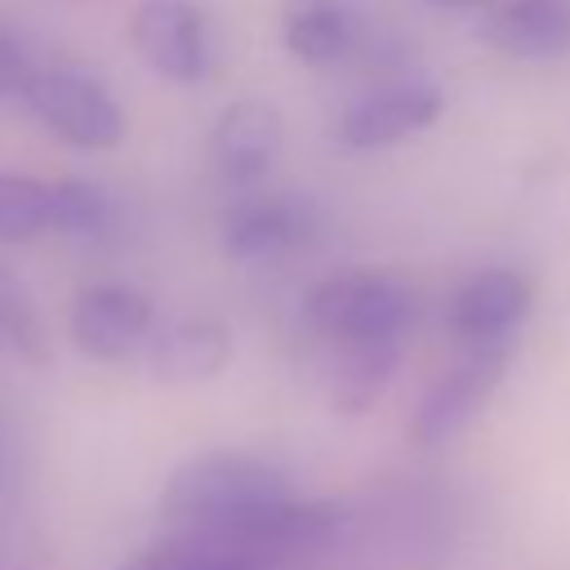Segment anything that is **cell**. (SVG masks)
<instances>
[{
	"instance_id": "ba28073f",
	"label": "cell",
	"mask_w": 570,
	"mask_h": 570,
	"mask_svg": "<svg viewBox=\"0 0 570 570\" xmlns=\"http://www.w3.org/2000/svg\"><path fill=\"white\" fill-rule=\"evenodd\" d=\"M316 232L312 200L294 191H245L223 209V249L232 258H272Z\"/></svg>"
},
{
	"instance_id": "ac0fdd59",
	"label": "cell",
	"mask_w": 570,
	"mask_h": 570,
	"mask_svg": "<svg viewBox=\"0 0 570 570\" xmlns=\"http://www.w3.org/2000/svg\"><path fill=\"white\" fill-rule=\"evenodd\" d=\"M0 347L27 361H45V325L36 316V303L4 263H0Z\"/></svg>"
},
{
	"instance_id": "7c38bea8",
	"label": "cell",
	"mask_w": 570,
	"mask_h": 570,
	"mask_svg": "<svg viewBox=\"0 0 570 570\" xmlns=\"http://www.w3.org/2000/svg\"><path fill=\"white\" fill-rule=\"evenodd\" d=\"M232 361V330L218 316H183L147 343V370L160 383L214 379Z\"/></svg>"
},
{
	"instance_id": "7a4b0ae2",
	"label": "cell",
	"mask_w": 570,
	"mask_h": 570,
	"mask_svg": "<svg viewBox=\"0 0 570 570\" xmlns=\"http://www.w3.org/2000/svg\"><path fill=\"white\" fill-rule=\"evenodd\" d=\"M307 325L334 347L347 343H405L414 303L410 289L387 272H334L312 285Z\"/></svg>"
},
{
	"instance_id": "30bf717a",
	"label": "cell",
	"mask_w": 570,
	"mask_h": 570,
	"mask_svg": "<svg viewBox=\"0 0 570 570\" xmlns=\"http://www.w3.org/2000/svg\"><path fill=\"white\" fill-rule=\"evenodd\" d=\"M151 321H156V307L142 289L102 281V285H89L76 294L71 338L94 361H120L151 334Z\"/></svg>"
},
{
	"instance_id": "3957f363",
	"label": "cell",
	"mask_w": 570,
	"mask_h": 570,
	"mask_svg": "<svg viewBox=\"0 0 570 570\" xmlns=\"http://www.w3.org/2000/svg\"><path fill=\"white\" fill-rule=\"evenodd\" d=\"M22 94L40 125L80 151H102L125 138V111L116 98L76 67H45L22 80Z\"/></svg>"
},
{
	"instance_id": "4fadbf2b",
	"label": "cell",
	"mask_w": 570,
	"mask_h": 570,
	"mask_svg": "<svg viewBox=\"0 0 570 570\" xmlns=\"http://www.w3.org/2000/svg\"><path fill=\"white\" fill-rule=\"evenodd\" d=\"M285 49L307 67H330L347 58L361 40V18L352 0H285L281 9Z\"/></svg>"
},
{
	"instance_id": "5bb4252c",
	"label": "cell",
	"mask_w": 570,
	"mask_h": 570,
	"mask_svg": "<svg viewBox=\"0 0 570 570\" xmlns=\"http://www.w3.org/2000/svg\"><path fill=\"white\" fill-rule=\"evenodd\" d=\"M401 347L405 343H347V347H338L334 387H330L334 410L361 414L365 405H374V396L387 387V379L401 361Z\"/></svg>"
},
{
	"instance_id": "e0dca14e",
	"label": "cell",
	"mask_w": 570,
	"mask_h": 570,
	"mask_svg": "<svg viewBox=\"0 0 570 570\" xmlns=\"http://www.w3.org/2000/svg\"><path fill=\"white\" fill-rule=\"evenodd\" d=\"M49 191H53V232L62 236H102L116 218L107 187L89 178H58L49 183Z\"/></svg>"
},
{
	"instance_id": "277c9868",
	"label": "cell",
	"mask_w": 570,
	"mask_h": 570,
	"mask_svg": "<svg viewBox=\"0 0 570 570\" xmlns=\"http://www.w3.org/2000/svg\"><path fill=\"white\" fill-rule=\"evenodd\" d=\"M534 307V285L517 267H490L468 276L450 307H445V330L454 334L459 347H512V334L525 325Z\"/></svg>"
},
{
	"instance_id": "6da1fadb",
	"label": "cell",
	"mask_w": 570,
	"mask_h": 570,
	"mask_svg": "<svg viewBox=\"0 0 570 570\" xmlns=\"http://www.w3.org/2000/svg\"><path fill=\"white\" fill-rule=\"evenodd\" d=\"M285 499H289V485L276 468H267L254 454L214 450V454L187 459L169 476L160 494V517L174 530L236 539Z\"/></svg>"
},
{
	"instance_id": "d6986e66",
	"label": "cell",
	"mask_w": 570,
	"mask_h": 570,
	"mask_svg": "<svg viewBox=\"0 0 570 570\" xmlns=\"http://www.w3.org/2000/svg\"><path fill=\"white\" fill-rule=\"evenodd\" d=\"M22 80H27V71H22V53H18V45L0 31V98L13 94Z\"/></svg>"
},
{
	"instance_id": "9c48e42d",
	"label": "cell",
	"mask_w": 570,
	"mask_h": 570,
	"mask_svg": "<svg viewBox=\"0 0 570 570\" xmlns=\"http://www.w3.org/2000/svg\"><path fill=\"white\" fill-rule=\"evenodd\" d=\"M281 138H285L281 111L263 98H240L218 111V120L209 129V160L223 183L258 187L281 156Z\"/></svg>"
},
{
	"instance_id": "2e32d148",
	"label": "cell",
	"mask_w": 570,
	"mask_h": 570,
	"mask_svg": "<svg viewBox=\"0 0 570 570\" xmlns=\"http://www.w3.org/2000/svg\"><path fill=\"white\" fill-rule=\"evenodd\" d=\"M53 232V191L27 174H0V245H27Z\"/></svg>"
},
{
	"instance_id": "9a60e30c",
	"label": "cell",
	"mask_w": 570,
	"mask_h": 570,
	"mask_svg": "<svg viewBox=\"0 0 570 570\" xmlns=\"http://www.w3.org/2000/svg\"><path fill=\"white\" fill-rule=\"evenodd\" d=\"M125 570H258V561H249L232 539L174 530V539L147 548Z\"/></svg>"
},
{
	"instance_id": "8fae6325",
	"label": "cell",
	"mask_w": 570,
	"mask_h": 570,
	"mask_svg": "<svg viewBox=\"0 0 570 570\" xmlns=\"http://www.w3.org/2000/svg\"><path fill=\"white\" fill-rule=\"evenodd\" d=\"M485 40L517 62H552L570 53V0H503Z\"/></svg>"
},
{
	"instance_id": "ffe728a7",
	"label": "cell",
	"mask_w": 570,
	"mask_h": 570,
	"mask_svg": "<svg viewBox=\"0 0 570 570\" xmlns=\"http://www.w3.org/2000/svg\"><path fill=\"white\" fill-rule=\"evenodd\" d=\"M428 4H436V9H472L481 0H428Z\"/></svg>"
},
{
	"instance_id": "5b68a950",
	"label": "cell",
	"mask_w": 570,
	"mask_h": 570,
	"mask_svg": "<svg viewBox=\"0 0 570 570\" xmlns=\"http://www.w3.org/2000/svg\"><path fill=\"white\" fill-rule=\"evenodd\" d=\"M503 370H508V347H463V356L419 401L410 423L414 445H445L454 432H463L494 396Z\"/></svg>"
},
{
	"instance_id": "8992f818",
	"label": "cell",
	"mask_w": 570,
	"mask_h": 570,
	"mask_svg": "<svg viewBox=\"0 0 570 570\" xmlns=\"http://www.w3.org/2000/svg\"><path fill=\"white\" fill-rule=\"evenodd\" d=\"M129 36L142 62L178 85H196L209 71V22L191 0H142Z\"/></svg>"
},
{
	"instance_id": "52a82bcc",
	"label": "cell",
	"mask_w": 570,
	"mask_h": 570,
	"mask_svg": "<svg viewBox=\"0 0 570 570\" xmlns=\"http://www.w3.org/2000/svg\"><path fill=\"white\" fill-rule=\"evenodd\" d=\"M441 107H445V98L428 80H392V85H379V89L361 94L356 102H347V111L338 116V142L343 147H356V151L401 142V138L428 129L441 116Z\"/></svg>"
}]
</instances>
